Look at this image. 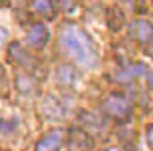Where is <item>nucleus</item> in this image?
<instances>
[{
	"mask_svg": "<svg viewBox=\"0 0 153 151\" xmlns=\"http://www.w3.org/2000/svg\"><path fill=\"white\" fill-rule=\"evenodd\" d=\"M103 151H119V149H115V147H109V149H103Z\"/></svg>",
	"mask_w": 153,
	"mask_h": 151,
	"instance_id": "nucleus-19",
	"label": "nucleus"
},
{
	"mask_svg": "<svg viewBox=\"0 0 153 151\" xmlns=\"http://www.w3.org/2000/svg\"><path fill=\"white\" fill-rule=\"evenodd\" d=\"M145 139H147L149 149L153 151V125H149V127H147V131H145Z\"/></svg>",
	"mask_w": 153,
	"mask_h": 151,
	"instance_id": "nucleus-14",
	"label": "nucleus"
},
{
	"mask_svg": "<svg viewBox=\"0 0 153 151\" xmlns=\"http://www.w3.org/2000/svg\"><path fill=\"white\" fill-rule=\"evenodd\" d=\"M56 80L64 86H74L78 82V70L70 64H62L56 68Z\"/></svg>",
	"mask_w": 153,
	"mask_h": 151,
	"instance_id": "nucleus-9",
	"label": "nucleus"
},
{
	"mask_svg": "<svg viewBox=\"0 0 153 151\" xmlns=\"http://www.w3.org/2000/svg\"><path fill=\"white\" fill-rule=\"evenodd\" d=\"M94 139L85 129H70L68 131V151H91Z\"/></svg>",
	"mask_w": 153,
	"mask_h": 151,
	"instance_id": "nucleus-3",
	"label": "nucleus"
},
{
	"mask_svg": "<svg viewBox=\"0 0 153 151\" xmlns=\"http://www.w3.org/2000/svg\"><path fill=\"white\" fill-rule=\"evenodd\" d=\"M8 56H10L12 62H16V64H20L22 68H28V70H34L38 64L34 62V58L30 56L28 52L24 50L22 46L18 44V42H14V44L10 46V50H8Z\"/></svg>",
	"mask_w": 153,
	"mask_h": 151,
	"instance_id": "nucleus-8",
	"label": "nucleus"
},
{
	"mask_svg": "<svg viewBox=\"0 0 153 151\" xmlns=\"http://www.w3.org/2000/svg\"><path fill=\"white\" fill-rule=\"evenodd\" d=\"M16 86H18V90L22 91L24 95H34V91H36V82H34V78H32V76H28V74L18 76Z\"/></svg>",
	"mask_w": 153,
	"mask_h": 151,
	"instance_id": "nucleus-11",
	"label": "nucleus"
},
{
	"mask_svg": "<svg viewBox=\"0 0 153 151\" xmlns=\"http://www.w3.org/2000/svg\"><path fill=\"white\" fill-rule=\"evenodd\" d=\"M147 52H149V56H151V58H153V48H149V50H147Z\"/></svg>",
	"mask_w": 153,
	"mask_h": 151,
	"instance_id": "nucleus-20",
	"label": "nucleus"
},
{
	"mask_svg": "<svg viewBox=\"0 0 153 151\" xmlns=\"http://www.w3.org/2000/svg\"><path fill=\"white\" fill-rule=\"evenodd\" d=\"M58 2L62 4V8H64V10H68V8H72V6H74V2H76V0H58Z\"/></svg>",
	"mask_w": 153,
	"mask_h": 151,
	"instance_id": "nucleus-15",
	"label": "nucleus"
},
{
	"mask_svg": "<svg viewBox=\"0 0 153 151\" xmlns=\"http://www.w3.org/2000/svg\"><path fill=\"white\" fill-rule=\"evenodd\" d=\"M4 82H6V72H4V68L0 66V88L4 86Z\"/></svg>",
	"mask_w": 153,
	"mask_h": 151,
	"instance_id": "nucleus-17",
	"label": "nucleus"
},
{
	"mask_svg": "<svg viewBox=\"0 0 153 151\" xmlns=\"http://www.w3.org/2000/svg\"><path fill=\"white\" fill-rule=\"evenodd\" d=\"M60 42L64 50L84 68H94L100 60L94 40L76 24H64L60 32Z\"/></svg>",
	"mask_w": 153,
	"mask_h": 151,
	"instance_id": "nucleus-1",
	"label": "nucleus"
},
{
	"mask_svg": "<svg viewBox=\"0 0 153 151\" xmlns=\"http://www.w3.org/2000/svg\"><path fill=\"white\" fill-rule=\"evenodd\" d=\"M147 74V68L143 64H133V66H123L119 72H115V82L119 84H133V80L137 76H145Z\"/></svg>",
	"mask_w": 153,
	"mask_h": 151,
	"instance_id": "nucleus-6",
	"label": "nucleus"
},
{
	"mask_svg": "<svg viewBox=\"0 0 153 151\" xmlns=\"http://www.w3.org/2000/svg\"><path fill=\"white\" fill-rule=\"evenodd\" d=\"M102 109L108 118L115 119V121H121V123L129 121V118H131V103H129V100L121 94L108 95L102 103Z\"/></svg>",
	"mask_w": 153,
	"mask_h": 151,
	"instance_id": "nucleus-2",
	"label": "nucleus"
},
{
	"mask_svg": "<svg viewBox=\"0 0 153 151\" xmlns=\"http://www.w3.org/2000/svg\"><path fill=\"white\" fill-rule=\"evenodd\" d=\"M123 24H125L123 12L117 10V8H111V10L108 12V26H109V30L117 32V30H121V26H123Z\"/></svg>",
	"mask_w": 153,
	"mask_h": 151,
	"instance_id": "nucleus-12",
	"label": "nucleus"
},
{
	"mask_svg": "<svg viewBox=\"0 0 153 151\" xmlns=\"http://www.w3.org/2000/svg\"><path fill=\"white\" fill-rule=\"evenodd\" d=\"M145 78H147V86L153 90V72H147V74H145Z\"/></svg>",
	"mask_w": 153,
	"mask_h": 151,
	"instance_id": "nucleus-18",
	"label": "nucleus"
},
{
	"mask_svg": "<svg viewBox=\"0 0 153 151\" xmlns=\"http://www.w3.org/2000/svg\"><path fill=\"white\" fill-rule=\"evenodd\" d=\"M131 36L139 42V44H151L153 42V24L147 20H137L131 24Z\"/></svg>",
	"mask_w": 153,
	"mask_h": 151,
	"instance_id": "nucleus-7",
	"label": "nucleus"
},
{
	"mask_svg": "<svg viewBox=\"0 0 153 151\" xmlns=\"http://www.w3.org/2000/svg\"><path fill=\"white\" fill-rule=\"evenodd\" d=\"M62 141H64V131L62 129H54L50 133H46L44 137L36 143L34 151H58L62 147Z\"/></svg>",
	"mask_w": 153,
	"mask_h": 151,
	"instance_id": "nucleus-5",
	"label": "nucleus"
},
{
	"mask_svg": "<svg viewBox=\"0 0 153 151\" xmlns=\"http://www.w3.org/2000/svg\"><path fill=\"white\" fill-rule=\"evenodd\" d=\"M8 38V30H4V28H0V46L4 44V40Z\"/></svg>",
	"mask_w": 153,
	"mask_h": 151,
	"instance_id": "nucleus-16",
	"label": "nucleus"
},
{
	"mask_svg": "<svg viewBox=\"0 0 153 151\" xmlns=\"http://www.w3.org/2000/svg\"><path fill=\"white\" fill-rule=\"evenodd\" d=\"M48 40H50V32H48V28H46L42 22L32 24V28L26 34V44H28L32 50H42V48L48 44Z\"/></svg>",
	"mask_w": 153,
	"mask_h": 151,
	"instance_id": "nucleus-4",
	"label": "nucleus"
},
{
	"mask_svg": "<svg viewBox=\"0 0 153 151\" xmlns=\"http://www.w3.org/2000/svg\"><path fill=\"white\" fill-rule=\"evenodd\" d=\"M44 113L48 115V118H60L62 115V107H60V103H58L56 97H52V95H48L44 100Z\"/></svg>",
	"mask_w": 153,
	"mask_h": 151,
	"instance_id": "nucleus-13",
	"label": "nucleus"
},
{
	"mask_svg": "<svg viewBox=\"0 0 153 151\" xmlns=\"http://www.w3.org/2000/svg\"><path fill=\"white\" fill-rule=\"evenodd\" d=\"M32 8H34V12H38V14H42L46 18L56 16V8H54L52 0H32Z\"/></svg>",
	"mask_w": 153,
	"mask_h": 151,
	"instance_id": "nucleus-10",
	"label": "nucleus"
},
{
	"mask_svg": "<svg viewBox=\"0 0 153 151\" xmlns=\"http://www.w3.org/2000/svg\"><path fill=\"white\" fill-rule=\"evenodd\" d=\"M119 2H125V0H119Z\"/></svg>",
	"mask_w": 153,
	"mask_h": 151,
	"instance_id": "nucleus-21",
	"label": "nucleus"
}]
</instances>
